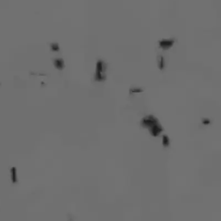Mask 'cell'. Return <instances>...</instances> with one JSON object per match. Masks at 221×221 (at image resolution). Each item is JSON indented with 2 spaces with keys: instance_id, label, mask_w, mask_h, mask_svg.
<instances>
[{
  "instance_id": "cell-9",
  "label": "cell",
  "mask_w": 221,
  "mask_h": 221,
  "mask_svg": "<svg viewBox=\"0 0 221 221\" xmlns=\"http://www.w3.org/2000/svg\"><path fill=\"white\" fill-rule=\"evenodd\" d=\"M211 120H210L209 118H204L202 120V124L204 125H209L211 124Z\"/></svg>"
},
{
  "instance_id": "cell-2",
  "label": "cell",
  "mask_w": 221,
  "mask_h": 221,
  "mask_svg": "<svg viewBox=\"0 0 221 221\" xmlns=\"http://www.w3.org/2000/svg\"><path fill=\"white\" fill-rule=\"evenodd\" d=\"M160 124L158 120L153 115H148L143 118L140 122V125L144 128L149 129L157 124Z\"/></svg>"
},
{
  "instance_id": "cell-1",
  "label": "cell",
  "mask_w": 221,
  "mask_h": 221,
  "mask_svg": "<svg viewBox=\"0 0 221 221\" xmlns=\"http://www.w3.org/2000/svg\"><path fill=\"white\" fill-rule=\"evenodd\" d=\"M106 64L102 59L98 60L96 69L95 75V80L97 82H102L106 79Z\"/></svg>"
},
{
  "instance_id": "cell-3",
  "label": "cell",
  "mask_w": 221,
  "mask_h": 221,
  "mask_svg": "<svg viewBox=\"0 0 221 221\" xmlns=\"http://www.w3.org/2000/svg\"><path fill=\"white\" fill-rule=\"evenodd\" d=\"M159 45L164 50H167L171 48L173 45L175 43V39H162L159 41Z\"/></svg>"
},
{
  "instance_id": "cell-7",
  "label": "cell",
  "mask_w": 221,
  "mask_h": 221,
  "mask_svg": "<svg viewBox=\"0 0 221 221\" xmlns=\"http://www.w3.org/2000/svg\"><path fill=\"white\" fill-rule=\"evenodd\" d=\"M170 144V140L168 136L164 135L162 136V144L164 147H168Z\"/></svg>"
},
{
  "instance_id": "cell-5",
  "label": "cell",
  "mask_w": 221,
  "mask_h": 221,
  "mask_svg": "<svg viewBox=\"0 0 221 221\" xmlns=\"http://www.w3.org/2000/svg\"><path fill=\"white\" fill-rule=\"evenodd\" d=\"M157 62H158V65L159 69L160 70H163L164 69V67H165V61H164V58L163 56L159 55L158 56Z\"/></svg>"
},
{
  "instance_id": "cell-8",
  "label": "cell",
  "mask_w": 221,
  "mask_h": 221,
  "mask_svg": "<svg viewBox=\"0 0 221 221\" xmlns=\"http://www.w3.org/2000/svg\"><path fill=\"white\" fill-rule=\"evenodd\" d=\"M143 92V89L140 88H136V87H133V88H130L129 89V94L130 95H132L133 93H136V92Z\"/></svg>"
},
{
  "instance_id": "cell-4",
  "label": "cell",
  "mask_w": 221,
  "mask_h": 221,
  "mask_svg": "<svg viewBox=\"0 0 221 221\" xmlns=\"http://www.w3.org/2000/svg\"><path fill=\"white\" fill-rule=\"evenodd\" d=\"M163 130L164 129L161 124H158L155 126H153V128H150L149 129V131L153 137H157L163 131Z\"/></svg>"
},
{
  "instance_id": "cell-6",
  "label": "cell",
  "mask_w": 221,
  "mask_h": 221,
  "mask_svg": "<svg viewBox=\"0 0 221 221\" xmlns=\"http://www.w3.org/2000/svg\"><path fill=\"white\" fill-rule=\"evenodd\" d=\"M55 65L59 69H62L64 68V62L62 59H58L55 60Z\"/></svg>"
}]
</instances>
